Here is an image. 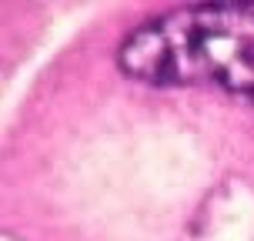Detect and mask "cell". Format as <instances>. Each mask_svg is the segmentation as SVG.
<instances>
[{
    "label": "cell",
    "instance_id": "obj_1",
    "mask_svg": "<svg viewBox=\"0 0 254 241\" xmlns=\"http://www.w3.org/2000/svg\"><path fill=\"white\" fill-rule=\"evenodd\" d=\"M127 77L157 87L217 84L254 94V3L184 7L137 27L121 44Z\"/></svg>",
    "mask_w": 254,
    "mask_h": 241
},
{
    "label": "cell",
    "instance_id": "obj_2",
    "mask_svg": "<svg viewBox=\"0 0 254 241\" xmlns=\"http://www.w3.org/2000/svg\"><path fill=\"white\" fill-rule=\"evenodd\" d=\"M188 241H254V188L231 181L214 191Z\"/></svg>",
    "mask_w": 254,
    "mask_h": 241
}]
</instances>
